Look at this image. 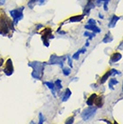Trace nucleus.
Listing matches in <instances>:
<instances>
[{
    "mask_svg": "<svg viewBox=\"0 0 123 124\" xmlns=\"http://www.w3.org/2000/svg\"><path fill=\"white\" fill-rule=\"evenodd\" d=\"M46 63H41L40 61H33L29 62L28 66L33 68L32 72V77L37 80H41L42 76H43V71H44V66Z\"/></svg>",
    "mask_w": 123,
    "mask_h": 124,
    "instance_id": "1",
    "label": "nucleus"
},
{
    "mask_svg": "<svg viewBox=\"0 0 123 124\" xmlns=\"http://www.w3.org/2000/svg\"><path fill=\"white\" fill-rule=\"evenodd\" d=\"M24 7H20V8H16V9H14V10H11L9 14L10 15L12 16L13 18V23L14 24H16L19 21H21L23 18H24Z\"/></svg>",
    "mask_w": 123,
    "mask_h": 124,
    "instance_id": "2",
    "label": "nucleus"
},
{
    "mask_svg": "<svg viewBox=\"0 0 123 124\" xmlns=\"http://www.w3.org/2000/svg\"><path fill=\"white\" fill-rule=\"evenodd\" d=\"M97 111V107H88L85 109L81 113V117L84 120H90L93 116H95V113Z\"/></svg>",
    "mask_w": 123,
    "mask_h": 124,
    "instance_id": "3",
    "label": "nucleus"
},
{
    "mask_svg": "<svg viewBox=\"0 0 123 124\" xmlns=\"http://www.w3.org/2000/svg\"><path fill=\"white\" fill-rule=\"evenodd\" d=\"M66 57H57L56 56L55 54L51 55L50 56V59H49V64L50 65H59L61 68H63L64 66V62L66 61Z\"/></svg>",
    "mask_w": 123,
    "mask_h": 124,
    "instance_id": "4",
    "label": "nucleus"
},
{
    "mask_svg": "<svg viewBox=\"0 0 123 124\" xmlns=\"http://www.w3.org/2000/svg\"><path fill=\"white\" fill-rule=\"evenodd\" d=\"M4 73L6 76H12L14 73V65H13L12 60L8 59L5 63V68L4 69Z\"/></svg>",
    "mask_w": 123,
    "mask_h": 124,
    "instance_id": "5",
    "label": "nucleus"
},
{
    "mask_svg": "<svg viewBox=\"0 0 123 124\" xmlns=\"http://www.w3.org/2000/svg\"><path fill=\"white\" fill-rule=\"evenodd\" d=\"M71 94H72V92H71V90H70L69 88H66V92L64 93V94H63V97H62V102H63V103H64V102H66V101H67L70 98Z\"/></svg>",
    "mask_w": 123,
    "mask_h": 124,
    "instance_id": "6",
    "label": "nucleus"
},
{
    "mask_svg": "<svg viewBox=\"0 0 123 124\" xmlns=\"http://www.w3.org/2000/svg\"><path fill=\"white\" fill-rule=\"evenodd\" d=\"M121 54L119 53V52H117V53H114L112 56H111V63H115V62H118L119 60H121Z\"/></svg>",
    "mask_w": 123,
    "mask_h": 124,
    "instance_id": "7",
    "label": "nucleus"
},
{
    "mask_svg": "<svg viewBox=\"0 0 123 124\" xmlns=\"http://www.w3.org/2000/svg\"><path fill=\"white\" fill-rule=\"evenodd\" d=\"M44 84L47 85V87L51 90L53 96H56V92H55V84H54L53 83H51V82H44Z\"/></svg>",
    "mask_w": 123,
    "mask_h": 124,
    "instance_id": "8",
    "label": "nucleus"
},
{
    "mask_svg": "<svg viewBox=\"0 0 123 124\" xmlns=\"http://www.w3.org/2000/svg\"><path fill=\"white\" fill-rule=\"evenodd\" d=\"M84 16L85 15H76L71 17L69 19V22H72V23H76V22H81V21L84 19Z\"/></svg>",
    "mask_w": 123,
    "mask_h": 124,
    "instance_id": "9",
    "label": "nucleus"
},
{
    "mask_svg": "<svg viewBox=\"0 0 123 124\" xmlns=\"http://www.w3.org/2000/svg\"><path fill=\"white\" fill-rule=\"evenodd\" d=\"M119 20V17L114 15L113 17H112V19L111 20V22H110V24H109V26H110L111 28H114L115 25H116V24H117V22H118Z\"/></svg>",
    "mask_w": 123,
    "mask_h": 124,
    "instance_id": "10",
    "label": "nucleus"
},
{
    "mask_svg": "<svg viewBox=\"0 0 123 124\" xmlns=\"http://www.w3.org/2000/svg\"><path fill=\"white\" fill-rule=\"evenodd\" d=\"M94 104L96 105V107H97V108L102 107V106H103V99H102L101 97L96 96V97H95V102H94Z\"/></svg>",
    "mask_w": 123,
    "mask_h": 124,
    "instance_id": "11",
    "label": "nucleus"
},
{
    "mask_svg": "<svg viewBox=\"0 0 123 124\" xmlns=\"http://www.w3.org/2000/svg\"><path fill=\"white\" fill-rule=\"evenodd\" d=\"M96 94H92V95L86 100V104L88 105V106H92V105H94V102H95V97H96Z\"/></svg>",
    "mask_w": 123,
    "mask_h": 124,
    "instance_id": "12",
    "label": "nucleus"
},
{
    "mask_svg": "<svg viewBox=\"0 0 123 124\" xmlns=\"http://www.w3.org/2000/svg\"><path fill=\"white\" fill-rule=\"evenodd\" d=\"M112 72H113V69H111V71H108V72H107L106 74H105V75L101 78V83L103 84V83H104V82H105V81H106L107 79H108V78L112 75Z\"/></svg>",
    "mask_w": 123,
    "mask_h": 124,
    "instance_id": "13",
    "label": "nucleus"
},
{
    "mask_svg": "<svg viewBox=\"0 0 123 124\" xmlns=\"http://www.w3.org/2000/svg\"><path fill=\"white\" fill-rule=\"evenodd\" d=\"M112 37L111 36V33L109 32V33H107L106 35H105V37H104V39L103 40V42H104V43H107V42H111V41H112Z\"/></svg>",
    "mask_w": 123,
    "mask_h": 124,
    "instance_id": "14",
    "label": "nucleus"
},
{
    "mask_svg": "<svg viewBox=\"0 0 123 124\" xmlns=\"http://www.w3.org/2000/svg\"><path fill=\"white\" fill-rule=\"evenodd\" d=\"M54 84H55V88L57 89V91H59V90L62 88L61 80H60V79H57V80H56V82L54 83Z\"/></svg>",
    "mask_w": 123,
    "mask_h": 124,
    "instance_id": "15",
    "label": "nucleus"
},
{
    "mask_svg": "<svg viewBox=\"0 0 123 124\" xmlns=\"http://www.w3.org/2000/svg\"><path fill=\"white\" fill-rule=\"evenodd\" d=\"M118 83H119V82L116 80L115 78H112V79H111V80H110V83H109V87H110V89L113 90V85L117 84Z\"/></svg>",
    "mask_w": 123,
    "mask_h": 124,
    "instance_id": "16",
    "label": "nucleus"
},
{
    "mask_svg": "<svg viewBox=\"0 0 123 124\" xmlns=\"http://www.w3.org/2000/svg\"><path fill=\"white\" fill-rule=\"evenodd\" d=\"M82 53H83L82 49H81V50H79L78 51H76L74 55L72 56V59H74V60H79V56H80V54H82Z\"/></svg>",
    "mask_w": 123,
    "mask_h": 124,
    "instance_id": "17",
    "label": "nucleus"
},
{
    "mask_svg": "<svg viewBox=\"0 0 123 124\" xmlns=\"http://www.w3.org/2000/svg\"><path fill=\"white\" fill-rule=\"evenodd\" d=\"M70 73H71V69L69 68H63V74L65 76H69Z\"/></svg>",
    "mask_w": 123,
    "mask_h": 124,
    "instance_id": "18",
    "label": "nucleus"
},
{
    "mask_svg": "<svg viewBox=\"0 0 123 124\" xmlns=\"http://www.w3.org/2000/svg\"><path fill=\"white\" fill-rule=\"evenodd\" d=\"M44 121H45V118L43 116V114L42 113H39V124H42L44 123Z\"/></svg>",
    "mask_w": 123,
    "mask_h": 124,
    "instance_id": "19",
    "label": "nucleus"
},
{
    "mask_svg": "<svg viewBox=\"0 0 123 124\" xmlns=\"http://www.w3.org/2000/svg\"><path fill=\"white\" fill-rule=\"evenodd\" d=\"M38 0H29L28 2V6H30V8H32L33 9V6H34V5L36 4V2H37Z\"/></svg>",
    "mask_w": 123,
    "mask_h": 124,
    "instance_id": "20",
    "label": "nucleus"
},
{
    "mask_svg": "<svg viewBox=\"0 0 123 124\" xmlns=\"http://www.w3.org/2000/svg\"><path fill=\"white\" fill-rule=\"evenodd\" d=\"M65 123H66V124L74 123V117H70V118H68V119H67V120L65 121Z\"/></svg>",
    "mask_w": 123,
    "mask_h": 124,
    "instance_id": "21",
    "label": "nucleus"
},
{
    "mask_svg": "<svg viewBox=\"0 0 123 124\" xmlns=\"http://www.w3.org/2000/svg\"><path fill=\"white\" fill-rule=\"evenodd\" d=\"M94 32H95V33H99V32H101V29L98 28L96 25H94V28H93V30H92Z\"/></svg>",
    "mask_w": 123,
    "mask_h": 124,
    "instance_id": "22",
    "label": "nucleus"
},
{
    "mask_svg": "<svg viewBox=\"0 0 123 124\" xmlns=\"http://www.w3.org/2000/svg\"><path fill=\"white\" fill-rule=\"evenodd\" d=\"M67 60H68V65H69L70 68H73V61H72V59L70 57L67 56Z\"/></svg>",
    "mask_w": 123,
    "mask_h": 124,
    "instance_id": "23",
    "label": "nucleus"
},
{
    "mask_svg": "<svg viewBox=\"0 0 123 124\" xmlns=\"http://www.w3.org/2000/svg\"><path fill=\"white\" fill-rule=\"evenodd\" d=\"M88 24H96V21L95 19H89L88 20Z\"/></svg>",
    "mask_w": 123,
    "mask_h": 124,
    "instance_id": "24",
    "label": "nucleus"
},
{
    "mask_svg": "<svg viewBox=\"0 0 123 124\" xmlns=\"http://www.w3.org/2000/svg\"><path fill=\"white\" fill-rule=\"evenodd\" d=\"M108 2H109V0H107V1H104V5H103V6H104V10H105V11H108V7H107Z\"/></svg>",
    "mask_w": 123,
    "mask_h": 124,
    "instance_id": "25",
    "label": "nucleus"
},
{
    "mask_svg": "<svg viewBox=\"0 0 123 124\" xmlns=\"http://www.w3.org/2000/svg\"><path fill=\"white\" fill-rule=\"evenodd\" d=\"M84 36H85V37H89V36H90V32H85V33H84Z\"/></svg>",
    "mask_w": 123,
    "mask_h": 124,
    "instance_id": "26",
    "label": "nucleus"
},
{
    "mask_svg": "<svg viewBox=\"0 0 123 124\" xmlns=\"http://www.w3.org/2000/svg\"><path fill=\"white\" fill-rule=\"evenodd\" d=\"M5 3V0H0V5H3Z\"/></svg>",
    "mask_w": 123,
    "mask_h": 124,
    "instance_id": "27",
    "label": "nucleus"
},
{
    "mask_svg": "<svg viewBox=\"0 0 123 124\" xmlns=\"http://www.w3.org/2000/svg\"><path fill=\"white\" fill-rule=\"evenodd\" d=\"M3 63H4V60H3V59H0V68L2 67Z\"/></svg>",
    "mask_w": 123,
    "mask_h": 124,
    "instance_id": "28",
    "label": "nucleus"
},
{
    "mask_svg": "<svg viewBox=\"0 0 123 124\" xmlns=\"http://www.w3.org/2000/svg\"><path fill=\"white\" fill-rule=\"evenodd\" d=\"M104 1H107V0H97V4H100V3H102V2H104Z\"/></svg>",
    "mask_w": 123,
    "mask_h": 124,
    "instance_id": "29",
    "label": "nucleus"
},
{
    "mask_svg": "<svg viewBox=\"0 0 123 124\" xmlns=\"http://www.w3.org/2000/svg\"><path fill=\"white\" fill-rule=\"evenodd\" d=\"M41 27H43V25H42V24H39V25L36 26V29H40Z\"/></svg>",
    "mask_w": 123,
    "mask_h": 124,
    "instance_id": "30",
    "label": "nucleus"
},
{
    "mask_svg": "<svg viewBox=\"0 0 123 124\" xmlns=\"http://www.w3.org/2000/svg\"><path fill=\"white\" fill-rule=\"evenodd\" d=\"M99 17H100V18H103V15H101V14H100V15H99Z\"/></svg>",
    "mask_w": 123,
    "mask_h": 124,
    "instance_id": "31",
    "label": "nucleus"
},
{
    "mask_svg": "<svg viewBox=\"0 0 123 124\" xmlns=\"http://www.w3.org/2000/svg\"><path fill=\"white\" fill-rule=\"evenodd\" d=\"M89 46V41H87V43H85V47H88Z\"/></svg>",
    "mask_w": 123,
    "mask_h": 124,
    "instance_id": "32",
    "label": "nucleus"
},
{
    "mask_svg": "<svg viewBox=\"0 0 123 124\" xmlns=\"http://www.w3.org/2000/svg\"><path fill=\"white\" fill-rule=\"evenodd\" d=\"M122 92H123V87H122Z\"/></svg>",
    "mask_w": 123,
    "mask_h": 124,
    "instance_id": "33",
    "label": "nucleus"
}]
</instances>
